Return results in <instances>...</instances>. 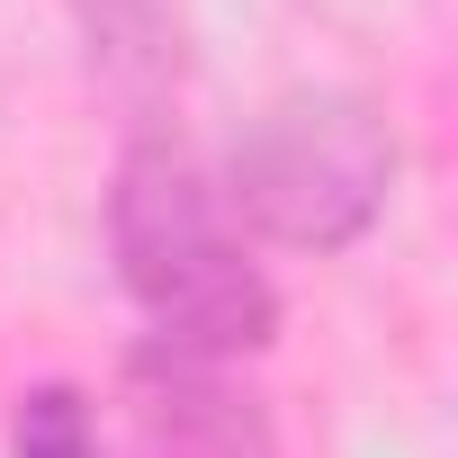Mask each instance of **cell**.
<instances>
[{
  "label": "cell",
  "instance_id": "obj_1",
  "mask_svg": "<svg viewBox=\"0 0 458 458\" xmlns=\"http://www.w3.org/2000/svg\"><path fill=\"white\" fill-rule=\"evenodd\" d=\"M108 252L126 297L153 315V342L180 360H243L279 324V288L243 261L216 189L180 144H126L108 189Z\"/></svg>",
  "mask_w": 458,
  "mask_h": 458
},
{
  "label": "cell",
  "instance_id": "obj_2",
  "mask_svg": "<svg viewBox=\"0 0 458 458\" xmlns=\"http://www.w3.org/2000/svg\"><path fill=\"white\" fill-rule=\"evenodd\" d=\"M395 189V135L360 90H288L234 144V207L270 243L342 252Z\"/></svg>",
  "mask_w": 458,
  "mask_h": 458
},
{
  "label": "cell",
  "instance_id": "obj_3",
  "mask_svg": "<svg viewBox=\"0 0 458 458\" xmlns=\"http://www.w3.org/2000/svg\"><path fill=\"white\" fill-rule=\"evenodd\" d=\"M126 458H270V422L216 377V360L153 342L126 360Z\"/></svg>",
  "mask_w": 458,
  "mask_h": 458
},
{
  "label": "cell",
  "instance_id": "obj_4",
  "mask_svg": "<svg viewBox=\"0 0 458 458\" xmlns=\"http://www.w3.org/2000/svg\"><path fill=\"white\" fill-rule=\"evenodd\" d=\"M19 458H108L99 449V413L81 386H37L19 395V431H10Z\"/></svg>",
  "mask_w": 458,
  "mask_h": 458
}]
</instances>
